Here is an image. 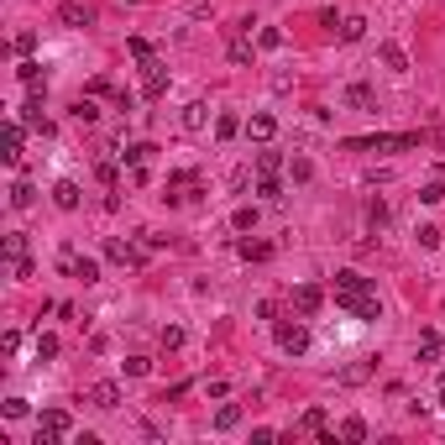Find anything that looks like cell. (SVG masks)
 I'll list each match as a JSON object with an SVG mask.
<instances>
[{
    "label": "cell",
    "instance_id": "d6986e66",
    "mask_svg": "<svg viewBox=\"0 0 445 445\" xmlns=\"http://www.w3.org/2000/svg\"><path fill=\"white\" fill-rule=\"evenodd\" d=\"M73 121H79V126H94V121H100V105H94L89 94H79V100H73V110H69Z\"/></svg>",
    "mask_w": 445,
    "mask_h": 445
},
{
    "label": "cell",
    "instance_id": "f35d334b",
    "mask_svg": "<svg viewBox=\"0 0 445 445\" xmlns=\"http://www.w3.org/2000/svg\"><path fill=\"white\" fill-rule=\"evenodd\" d=\"M131 58H137V63H152V42H147V37H131Z\"/></svg>",
    "mask_w": 445,
    "mask_h": 445
},
{
    "label": "cell",
    "instance_id": "60d3db41",
    "mask_svg": "<svg viewBox=\"0 0 445 445\" xmlns=\"http://www.w3.org/2000/svg\"><path fill=\"white\" fill-rule=\"evenodd\" d=\"M419 246L435 252V246H440V225H419Z\"/></svg>",
    "mask_w": 445,
    "mask_h": 445
},
{
    "label": "cell",
    "instance_id": "836d02e7",
    "mask_svg": "<svg viewBox=\"0 0 445 445\" xmlns=\"http://www.w3.org/2000/svg\"><path fill=\"white\" fill-rule=\"evenodd\" d=\"M257 47H262V53H278V47H283V32H278V26H262V32H257Z\"/></svg>",
    "mask_w": 445,
    "mask_h": 445
},
{
    "label": "cell",
    "instance_id": "2e32d148",
    "mask_svg": "<svg viewBox=\"0 0 445 445\" xmlns=\"http://www.w3.org/2000/svg\"><path fill=\"white\" fill-rule=\"evenodd\" d=\"M231 63H252V21L236 26V37H231Z\"/></svg>",
    "mask_w": 445,
    "mask_h": 445
},
{
    "label": "cell",
    "instance_id": "ee69618b",
    "mask_svg": "<svg viewBox=\"0 0 445 445\" xmlns=\"http://www.w3.org/2000/svg\"><path fill=\"white\" fill-rule=\"evenodd\" d=\"M367 220H372V225H387V204L372 200V204H367Z\"/></svg>",
    "mask_w": 445,
    "mask_h": 445
},
{
    "label": "cell",
    "instance_id": "6da1fadb",
    "mask_svg": "<svg viewBox=\"0 0 445 445\" xmlns=\"http://www.w3.org/2000/svg\"><path fill=\"white\" fill-rule=\"evenodd\" d=\"M335 304L356 320H383V299L372 293V283L362 272H335Z\"/></svg>",
    "mask_w": 445,
    "mask_h": 445
},
{
    "label": "cell",
    "instance_id": "c3c4849f",
    "mask_svg": "<svg viewBox=\"0 0 445 445\" xmlns=\"http://www.w3.org/2000/svg\"><path fill=\"white\" fill-rule=\"evenodd\" d=\"M126 6H137V0H126Z\"/></svg>",
    "mask_w": 445,
    "mask_h": 445
},
{
    "label": "cell",
    "instance_id": "5b68a950",
    "mask_svg": "<svg viewBox=\"0 0 445 445\" xmlns=\"http://www.w3.org/2000/svg\"><path fill=\"white\" fill-rule=\"evenodd\" d=\"M320 304H325V288H320V283H299V288H293V315H320Z\"/></svg>",
    "mask_w": 445,
    "mask_h": 445
},
{
    "label": "cell",
    "instance_id": "e0dca14e",
    "mask_svg": "<svg viewBox=\"0 0 445 445\" xmlns=\"http://www.w3.org/2000/svg\"><path fill=\"white\" fill-rule=\"evenodd\" d=\"M53 204H58V210H79V184H73V178H58V184H53Z\"/></svg>",
    "mask_w": 445,
    "mask_h": 445
},
{
    "label": "cell",
    "instance_id": "4dcf8cb0",
    "mask_svg": "<svg viewBox=\"0 0 445 445\" xmlns=\"http://www.w3.org/2000/svg\"><path fill=\"white\" fill-rule=\"evenodd\" d=\"M94 178H100V184L105 189H116V178H121V168L110 163V157H100V163H94Z\"/></svg>",
    "mask_w": 445,
    "mask_h": 445
},
{
    "label": "cell",
    "instance_id": "ab89813d",
    "mask_svg": "<svg viewBox=\"0 0 445 445\" xmlns=\"http://www.w3.org/2000/svg\"><path fill=\"white\" fill-rule=\"evenodd\" d=\"M6 257H11V262L26 257V236H6Z\"/></svg>",
    "mask_w": 445,
    "mask_h": 445
},
{
    "label": "cell",
    "instance_id": "52a82bcc",
    "mask_svg": "<svg viewBox=\"0 0 445 445\" xmlns=\"http://www.w3.org/2000/svg\"><path fill=\"white\" fill-rule=\"evenodd\" d=\"M141 94H147V100H163L168 94V73H163V63H141Z\"/></svg>",
    "mask_w": 445,
    "mask_h": 445
},
{
    "label": "cell",
    "instance_id": "4fadbf2b",
    "mask_svg": "<svg viewBox=\"0 0 445 445\" xmlns=\"http://www.w3.org/2000/svg\"><path fill=\"white\" fill-rule=\"evenodd\" d=\"M84 403H94V409H116V403H121V387L116 383H94L89 393H84Z\"/></svg>",
    "mask_w": 445,
    "mask_h": 445
},
{
    "label": "cell",
    "instance_id": "7402d4cb",
    "mask_svg": "<svg viewBox=\"0 0 445 445\" xmlns=\"http://www.w3.org/2000/svg\"><path fill=\"white\" fill-rule=\"evenodd\" d=\"M440 346H445L440 330H424L419 335V362H440Z\"/></svg>",
    "mask_w": 445,
    "mask_h": 445
},
{
    "label": "cell",
    "instance_id": "7dc6e473",
    "mask_svg": "<svg viewBox=\"0 0 445 445\" xmlns=\"http://www.w3.org/2000/svg\"><path fill=\"white\" fill-rule=\"evenodd\" d=\"M440 409H445V383H440Z\"/></svg>",
    "mask_w": 445,
    "mask_h": 445
},
{
    "label": "cell",
    "instance_id": "8d00e7d4",
    "mask_svg": "<svg viewBox=\"0 0 445 445\" xmlns=\"http://www.w3.org/2000/svg\"><path fill=\"white\" fill-rule=\"evenodd\" d=\"M121 367H126V377H147L152 372V356H126Z\"/></svg>",
    "mask_w": 445,
    "mask_h": 445
},
{
    "label": "cell",
    "instance_id": "d6a6232c",
    "mask_svg": "<svg viewBox=\"0 0 445 445\" xmlns=\"http://www.w3.org/2000/svg\"><path fill=\"white\" fill-rule=\"evenodd\" d=\"M367 377H372V362H356V367H346V372H340V383L356 387V383H367Z\"/></svg>",
    "mask_w": 445,
    "mask_h": 445
},
{
    "label": "cell",
    "instance_id": "30bf717a",
    "mask_svg": "<svg viewBox=\"0 0 445 445\" xmlns=\"http://www.w3.org/2000/svg\"><path fill=\"white\" fill-rule=\"evenodd\" d=\"M58 21H63V26H73V32H84L94 16H89V6H79V0H63V6H58Z\"/></svg>",
    "mask_w": 445,
    "mask_h": 445
},
{
    "label": "cell",
    "instance_id": "484cf974",
    "mask_svg": "<svg viewBox=\"0 0 445 445\" xmlns=\"http://www.w3.org/2000/svg\"><path fill=\"white\" fill-rule=\"evenodd\" d=\"M236 252H241V262H268V257H272V246H268V241H241Z\"/></svg>",
    "mask_w": 445,
    "mask_h": 445
},
{
    "label": "cell",
    "instance_id": "603a6c76",
    "mask_svg": "<svg viewBox=\"0 0 445 445\" xmlns=\"http://www.w3.org/2000/svg\"><path fill=\"white\" fill-rule=\"evenodd\" d=\"M32 200H37V189L26 184V178H16L11 184V210H32Z\"/></svg>",
    "mask_w": 445,
    "mask_h": 445
},
{
    "label": "cell",
    "instance_id": "f546056e",
    "mask_svg": "<svg viewBox=\"0 0 445 445\" xmlns=\"http://www.w3.org/2000/svg\"><path fill=\"white\" fill-rule=\"evenodd\" d=\"M299 430H304V435H320V430H325V409H320V403H315V409H304Z\"/></svg>",
    "mask_w": 445,
    "mask_h": 445
},
{
    "label": "cell",
    "instance_id": "9c48e42d",
    "mask_svg": "<svg viewBox=\"0 0 445 445\" xmlns=\"http://www.w3.org/2000/svg\"><path fill=\"white\" fill-rule=\"evenodd\" d=\"M63 268H69V278H79V283H100V262H94V257H73V252H63Z\"/></svg>",
    "mask_w": 445,
    "mask_h": 445
},
{
    "label": "cell",
    "instance_id": "7a4b0ae2",
    "mask_svg": "<svg viewBox=\"0 0 445 445\" xmlns=\"http://www.w3.org/2000/svg\"><path fill=\"white\" fill-rule=\"evenodd\" d=\"M419 131H377V137H346V152H414Z\"/></svg>",
    "mask_w": 445,
    "mask_h": 445
},
{
    "label": "cell",
    "instance_id": "b9f144b4",
    "mask_svg": "<svg viewBox=\"0 0 445 445\" xmlns=\"http://www.w3.org/2000/svg\"><path fill=\"white\" fill-rule=\"evenodd\" d=\"M178 346H184V330H178V325H163V351H178Z\"/></svg>",
    "mask_w": 445,
    "mask_h": 445
},
{
    "label": "cell",
    "instance_id": "7bdbcfd3",
    "mask_svg": "<svg viewBox=\"0 0 445 445\" xmlns=\"http://www.w3.org/2000/svg\"><path fill=\"white\" fill-rule=\"evenodd\" d=\"M278 168H283L278 152H257V173H278Z\"/></svg>",
    "mask_w": 445,
    "mask_h": 445
},
{
    "label": "cell",
    "instance_id": "d4e9b609",
    "mask_svg": "<svg viewBox=\"0 0 445 445\" xmlns=\"http://www.w3.org/2000/svg\"><path fill=\"white\" fill-rule=\"evenodd\" d=\"M37 362H58V335H47V330H37Z\"/></svg>",
    "mask_w": 445,
    "mask_h": 445
},
{
    "label": "cell",
    "instance_id": "7c38bea8",
    "mask_svg": "<svg viewBox=\"0 0 445 445\" xmlns=\"http://www.w3.org/2000/svg\"><path fill=\"white\" fill-rule=\"evenodd\" d=\"M377 58H383L387 73H409V53H403L399 42H383V47H377Z\"/></svg>",
    "mask_w": 445,
    "mask_h": 445
},
{
    "label": "cell",
    "instance_id": "e575fe53",
    "mask_svg": "<svg viewBox=\"0 0 445 445\" xmlns=\"http://www.w3.org/2000/svg\"><path fill=\"white\" fill-rule=\"evenodd\" d=\"M288 173H293V184H309V178H315V163H309V157H293Z\"/></svg>",
    "mask_w": 445,
    "mask_h": 445
},
{
    "label": "cell",
    "instance_id": "44dd1931",
    "mask_svg": "<svg viewBox=\"0 0 445 445\" xmlns=\"http://www.w3.org/2000/svg\"><path fill=\"white\" fill-rule=\"evenodd\" d=\"M16 73H21V84H26V89H32V94H42V63H32V58H21V69H16Z\"/></svg>",
    "mask_w": 445,
    "mask_h": 445
},
{
    "label": "cell",
    "instance_id": "d590c367",
    "mask_svg": "<svg viewBox=\"0 0 445 445\" xmlns=\"http://www.w3.org/2000/svg\"><path fill=\"white\" fill-rule=\"evenodd\" d=\"M231 225H236V231H257V210H252V204H241V210L231 215Z\"/></svg>",
    "mask_w": 445,
    "mask_h": 445
},
{
    "label": "cell",
    "instance_id": "83f0119b",
    "mask_svg": "<svg viewBox=\"0 0 445 445\" xmlns=\"http://www.w3.org/2000/svg\"><path fill=\"white\" fill-rule=\"evenodd\" d=\"M367 37V21L362 16H346V21H340V42H362Z\"/></svg>",
    "mask_w": 445,
    "mask_h": 445
},
{
    "label": "cell",
    "instance_id": "f6af8a7d",
    "mask_svg": "<svg viewBox=\"0 0 445 445\" xmlns=\"http://www.w3.org/2000/svg\"><path fill=\"white\" fill-rule=\"evenodd\" d=\"M189 387H194V383H173V387H168V393H163V399H157V403H178V399H184V393H189Z\"/></svg>",
    "mask_w": 445,
    "mask_h": 445
},
{
    "label": "cell",
    "instance_id": "74e56055",
    "mask_svg": "<svg viewBox=\"0 0 445 445\" xmlns=\"http://www.w3.org/2000/svg\"><path fill=\"white\" fill-rule=\"evenodd\" d=\"M419 200H424V204H440V200H445V178H430V184L419 189Z\"/></svg>",
    "mask_w": 445,
    "mask_h": 445
},
{
    "label": "cell",
    "instance_id": "3957f363",
    "mask_svg": "<svg viewBox=\"0 0 445 445\" xmlns=\"http://www.w3.org/2000/svg\"><path fill=\"white\" fill-rule=\"evenodd\" d=\"M272 335H278V351H288V356H304V351H309L304 320H278V325H272Z\"/></svg>",
    "mask_w": 445,
    "mask_h": 445
},
{
    "label": "cell",
    "instance_id": "8fae6325",
    "mask_svg": "<svg viewBox=\"0 0 445 445\" xmlns=\"http://www.w3.org/2000/svg\"><path fill=\"white\" fill-rule=\"evenodd\" d=\"M0 157H6V163H21V121H6V137H0Z\"/></svg>",
    "mask_w": 445,
    "mask_h": 445
},
{
    "label": "cell",
    "instance_id": "1f68e13d",
    "mask_svg": "<svg viewBox=\"0 0 445 445\" xmlns=\"http://www.w3.org/2000/svg\"><path fill=\"white\" fill-rule=\"evenodd\" d=\"M257 194H262V200H272V204H278V200H283V184H278V173H262Z\"/></svg>",
    "mask_w": 445,
    "mask_h": 445
},
{
    "label": "cell",
    "instance_id": "bcb514c9",
    "mask_svg": "<svg viewBox=\"0 0 445 445\" xmlns=\"http://www.w3.org/2000/svg\"><path fill=\"white\" fill-rule=\"evenodd\" d=\"M6 419H26V399H6Z\"/></svg>",
    "mask_w": 445,
    "mask_h": 445
},
{
    "label": "cell",
    "instance_id": "ffe728a7",
    "mask_svg": "<svg viewBox=\"0 0 445 445\" xmlns=\"http://www.w3.org/2000/svg\"><path fill=\"white\" fill-rule=\"evenodd\" d=\"M204 121H210V105H204V100L184 105V131H204Z\"/></svg>",
    "mask_w": 445,
    "mask_h": 445
},
{
    "label": "cell",
    "instance_id": "ba28073f",
    "mask_svg": "<svg viewBox=\"0 0 445 445\" xmlns=\"http://www.w3.org/2000/svg\"><path fill=\"white\" fill-rule=\"evenodd\" d=\"M246 137L257 141V147H268V141L278 137V116H268V110H257V116L246 121Z\"/></svg>",
    "mask_w": 445,
    "mask_h": 445
},
{
    "label": "cell",
    "instance_id": "ac0fdd59",
    "mask_svg": "<svg viewBox=\"0 0 445 445\" xmlns=\"http://www.w3.org/2000/svg\"><path fill=\"white\" fill-rule=\"evenodd\" d=\"M236 131H246L241 116H236V110H220V116H215V141H231Z\"/></svg>",
    "mask_w": 445,
    "mask_h": 445
},
{
    "label": "cell",
    "instance_id": "5bb4252c",
    "mask_svg": "<svg viewBox=\"0 0 445 445\" xmlns=\"http://www.w3.org/2000/svg\"><path fill=\"white\" fill-rule=\"evenodd\" d=\"M346 105H356V110H377V89H372V84H362V79L346 84Z\"/></svg>",
    "mask_w": 445,
    "mask_h": 445
},
{
    "label": "cell",
    "instance_id": "277c9868",
    "mask_svg": "<svg viewBox=\"0 0 445 445\" xmlns=\"http://www.w3.org/2000/svg\"><path fill=\"white\" fill-rule=\"evenodd\" d=\"M69 430H73V419H69L63 409H42V419H37V440H32V445H58Z\"/></svg>",
    "mask_w": 445,
    "mask_h": 445
},
{
    "label": "cell",
    "instance_id": "8992f818",
    "mask_svg": "<svg viewBox=\"0 0 445 445\" xmlns=\"http://www.w3.org/2000/svg\"><path fill=\"white\" fill-rule=\"evenodd\" d=\"M105 257L116 262V268H141V262H147V252H141V246H131V241H116V236H110V241H105Z\"/></svg>",
    "mask_w": 445,
    "mask_h": 445
},
{
    "label": "cell",
    "instance_id": "4316f807",
    "mask_svg": "<svg viewBox=\"0 0 445 445\" xmlns=\"http://www.w3.org/2000/svg\"><path fill=\"white\" fill-rule=\"evenodd\" d=\"M340 440H346V445H356V440H367V419H362V414H351V419L340 424Z\"/></svg>",
    "mask_w": 445,
    "mask_h": 445
},
{
    "label": "cell",
    "instance_id": "f1b7e54d",
    "mask_svg": "<svg viewBox=\"0 0 445 445\" xmlns=\"http://www.w3.org/2000/svg\"><path fill=\"white\" fill-rule=\"evenodd\" d=\"M147 157H152V141H137V147H126V152H121V163H126V168H141Z\"/></svg>",
    "mask_w": 445,
    "mask_h": 445
},
{
    "label": "cell",
    "instance_id": "9a60e30c",
    "mask_svg": "<svg viewBox=\"0 0 445 445\" xmlns=\"http://www.w3.org/2000/svg\"><path fill=\"white\" fill-rule=\"evenodd\" d=\"M21 121H26V126H37V131H42V137H53V121L42 116V94H32V100H26V105H21Z\"/></svg>",
    "mask_w": 445,
    "mask_h": 445
},
{
    "label": "cell",
    "instance_id": "cb8c5ba5",
    "mask_svg": "<svg viewBox=\"0 0 445 445\" xmlns=\"http://www.w3.org/2000/svg\"><path fill=\"white\" fill-rule=\"evenodd\" d=\"M236 424H241V403H220V414H215V430H220V435H231Z\"/></svg>",
    "mask_w": 445,
    "mask_h": 445
}]
</instances>
